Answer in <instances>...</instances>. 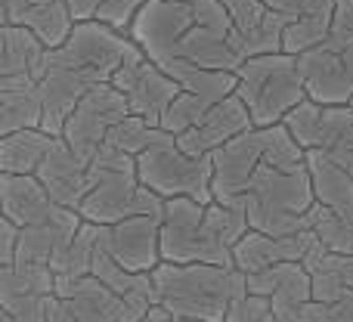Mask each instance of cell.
Wrapping results in <instances>:
<instances>
[{"label": "cell", "instance_id": "cell-6", "mask_svg": "<svg viewBox=\"0 0 353 322\" xmlns=\"http://www.w3.org/2000/svg\"><path fill=\"white\" fill-rule=\"evenodd\" d=\"M140 180L165 199L186 195L195 201H214V159L211 155H189L176 146V140L159 143L137 155Z\"/></svg>", "mask_w": 353, "mask_h": 322}, {"label": "cell", "instance_id": "cell-10", "mask_svg": "<svg viewBox=\"0 0 353 322\" xmlns=\"http://www.w3.org/2000/svg\"><path fill=\"white\" fill-rule=\"evenodd\" d=\"M112 84L128 97L134 115L149 118L152 124H161L165 109L174 103L176 93L183 90L159 62L149 59V56L143 53L140 43H134V50L124 56V62L118 66V72L112 74Z\"/></svg>", "mask_w": 353, "mask_h": 322}, {"label": "cell", "instance_id": "cell-5", "mask_svg": "<svg viewBox=\"0 0 353 322\" xmlns=\"http://www.w3.org/2000/svg\"><path fill=\"white\" fill-rule=\"evenodd\" d=\"M205 201L176 195L168 199L161 217V261L168 263H232V248L211 232Z\"/></svg>", "mask_w": 353, "mask_h": 322}, {"label": "cell", "instance_id": "cell-27", "mask_svg": "<svg viewBox=\"0 0 353 322\" xmlns=\"http://www.w3.org/2000/svg\"><path fill=\"white\" fill-rule=\"evenodd\" d=\"M168 74L189 93H199L208 103H220V99L236 93V72H220V68L192 66V62H174L165 68Z\"/></svg>", "mask_w": 353, "mask_h": 322}, {"label": "cell", "instance_id": "cell-19", "mask_svg": "<svg viewBox=\"0 0 353 322\" xmlns=\"http://www.w3.org/2000/svg\"><path fill=\"white\" fill-rule=\"evenodd\" d=\"M56 298H62L78 322H118L121 294L112 292L97 276H59L56 273Z\"/></svg>", "mask_w": 353, "mask_h": 322}, {"label": "cell", "instance_id": "cell-47", "mask_svg": "<svg viewBox=\"0 0 353 322\" xmlns=\"http://www.w3.org/2000/svg\"><path fill=\"white\" fill-rule=\"evenodd\" d=\"M140 322H176V319H174V313H168L161 304H155L152 310H149V316L140 319Z\"/></svg>", "mask_w": 353, "mask_h": 322}, {"label": "cell", "instance_id": "cell-16", "mask_svg": "<svg viewBox=\"0 0 353 322\" xmlns=\"http://www.w3.org/2000/svg\"><path fill=\"white\" fill-rule=\"evenodd\" d=\"M97 84H105V81L93 78L90 72H78V68L50 66L47 74L41 78V99H43L41 128L53 137H62V128H65L68 115L78 109V103Z\"/></svg>", "mask_w": 353, "mask_h": 322}, {"label": "cell", "instance_id": "cell-3", "mask_svg": "<svg viewBox=\"0 0 353 322\" xmlns=\"http://www.w3.org/2000/svg\"><path fill=\"white\" fill-rule=\"evenodd\" d=\"M242 201L248 208L251 230H261L267 236H294V232L313 230L316 195H313V180L307 164L294 170H282L261 161Z\"/></svg>", "mask_w": 353, "mask_h": 322}, {"label": "cell", "instance_id": "cell-2", "mask_svg": "<svg viewBox=\"0 0 353 322\" xmlns=\"http://www.w3.org/2000/svg\"><path fill=\"white\" fill-rule=\"evenodd\" d=\"M90 183L93 189L87 192L84 205H81V217L99 226L121 223L128 217H165L168 199L149 189L140 180L137 159L121 152L118 146L105 143L97 155L90 159Z\"/></svg>", "mask_w": 353, "mask_h": 322}, {"label": "cell", "instance_id": "cell-38", "mask_svg": "<svg viewBox=\"0 0 353 322\" xmlns=\"http://www.w3.org/2000/svg\"><path fill=\"white\" fill-rule=\"evenodd\" d=\"M270 313H273V301L263 298V294L248 292L239 301H232L223 322H267Z\"/></svg>", "mask_w": 353, "mask_h": 322}, {"label": "cell", "instance_id": "cell-11", "mask_svg": "<svg viewBox=\"0 0 353 322\" xmlns=\"http://www.w3.org/2000/svg\"><path fill=\"white\" fill-rule=\"evenodd\" d=\"M195 22L199 19H195L192 3H183V0H146L128 34L140 43L149 59H155L165 68L176 56L183 34Z\"/></svg>", "mask_w": 353, "mask_h": 322}, {"label": "cell", "instance_id": "cell-20", "mask_svg": "<svg viewBox=\"0 0 353 322\" xmlns=\"http://www.w3.org/2000/svg\"><path fill=\"white\" fill-rule=\"evenodd\" d=\"M0 208L3 217L19 226L41 223L56 201L50 199L47 186L37 174H0Z\"/></svg>", "mask_w": 353, "mask_h": 322}, {"label": "cell", "instance_id": "cell-46", "mask_svg": "<svg viewBox=\"0 0 353 322\" xmlns=\"http://www.w3.org/2000/svg\"><path fill=\"white\" fill-rule=\"evenodd\" d=\"M263 3H267L270 10H276V12H285V16H298V12H304L307 6L313 3V0H263Z\"/></svg>", "mask_w": 353, "mask_h": 322}, {"label": "cell", "instance_id": "cell-12", "mask_svg": "<svg viewBox=\"0 0 353 322\" xmlns=\"http://www.w3.org/2000/svg\"><path fill=\"white\" fill-rule=\"evenodd\" d=\"M99 245L134 273H152L161 263V217H128L99 226Z\"/></svg>", "mask_w": 353, "mask_h": 322}, {"label": "cell", "instance_id": "cell-36", "mask_svg": "<svg viewBox=\"0 0 353 322\" xmlns=\"http://www.w3.org/2000/svg\"><path fill=\"white\" fill-rule=\"evenodd\" d=\"M90 273L97 276L99 282H105V285H109L112 292H118V294L130 292V288L137 285V279H140V273L128 270L109 248H103V245H97V254H93V270H90Z\"/></svg>", "mask_w": 353, "mask_h": 322}, {"label": "cell", "instance_id": "cell-45", "mask_svg": "<svg viewBox=\"0 0 353 322\" xmlns=\"http://www.w3.org/2000/svg\"><path fill=\"white\" fill-rule=\"evenodd\" d=\"M329 263L338 270V273L344 276L347 288H353V251H347V254H338V251H329Z\"/></svg>", "mask_w": 353, "mask_h": 322}, {"label": "cell", "instance_id": "cell-22", "mask_svg": "<svg viewBox=\"0 0 353 322\" xmlns=\"http://www.w3.org/2000/svg\"><path fill=\"white\" fill-rule=\"evenodd\" d=\"M50 68V47L25 25H0V78L31 74L41 81Z\"/></svg>", "mask_w": 353, "mask_h": 322}, {"label": "cell", "instance_id": "cell-35", "mask_svg": "<svg viewBox=\"0 0 353 322\" xmlns=\"http://www.w3.org/2000/svg\"><path fill=\"white\" fill-rule=\"evenodd\" d=\"M53 294H0V322H47V307Z\"/></svg>", "mask_w": 353, "mask_h": 322}, {"label": "cell", "instance_id": "cell-44", "mask_svg": "<svg viewBox=\"0 0 353 322\" xmlns=\"http://www.w3.org/2000/svg\"><path fill=\"white\" fill-rule=\"evenodd\" d=\"M47 322H78V316L72 313V307L65 304L62 298H50V307H47Z\"/></svg>", "mask_w": 353, "mask_h": 322}, {"label": "cell", "instance_id": "cell-14", "mask_svg": "<svg viewBox=\"0 0 353 322\" xmlns=\"http://www.w3.org/2000/svg\"><path fill=\"white\" fill-rule=\"evenodd\" d=\"M214 159V199H239L245 195L254 170L263 161L261 128H251L248 134H239L236 140L223 143Z\"/></svg>", "mask_w": 353, "mask_h": 322}, {"label": "cell", "instance_id": "cell-32", "mask_svg": "<svg viewBox=\"0 0 353 322\" xmlns=\"http://www.w3.org/2000/svg\"><path fill=\"white\" fill-rule=\"evenodd\" d=\"M261 140H263V164H273V168L282 170H294L307 164V149L294 140L292 130L282 121L261 128Z\"/></svg>", "mask_w": 353, "mask_h": 322}, {"label": "cell", "instance_id": "cell-31", "mask_svg": "<svg viewBox=\"0 0 353 322\" xmlns=\"http://www.w3.org/2000/svg\"><path fill=\"white\" fill-rule=\"evenodd\" d=\"M56 294V270L50 263H6L0 267V294Z\"/></svg>", "mask_w": 353, "mask_h": 322}, {"label": "cell", "instance_id": "cell-43", "mask_svg": "<svg viewBox=\"0 0 353 322\" xmlns=\"http://www.w3.org/2000/svg\"><path fill=\"white\" fill-rule=\"evenodd\" d=\"M325 322H353V288H347L335 304H329V319Z\"/></svg>", "mask_w": 353, "mask_h": 322}, {"label": "cell", "instance_id": "cell-37", "mask_svg": "<svg viewBox=\"0 0 353 322\" xmlns=\"http://www.w3.org/2000/svg\"><path fill=\"white\" fill-rule=\"evenodd\" d=\"M310 276H313V301L335 304V301L347 292V282H344V276L329 263V254L323 257V263H319L316 270H310Z\"/></svg>", "mask_w": 353, "mask_h": 322}, {"label": "cell", "instance_id": "cell-9", "mask_svg": "<svg viewBox=\"0 0 353 322\" xmlns=\"http://www.w3.org/2000/svg\"><path fill=\"white\" fill-rule=\"evenodd\" d=\"M307 97L323 105L353 103V41L332 31L319 47L298 56Z\"/></svg>", "mask_w": 353, "mask_h": 322}, {"label": "cell", "instance_id": "cell-33", "mask_svg": "<svg viewBox=\"0 0 353 322\" xmlns=\"http://www.w3.org/2000/svg\"><path fill=\"white\" fill-rule=\"evenodd\" d=\"M214 103H208V99H201L199 93H189V90H180L174 97V103L165 109V115H161V128L168 130V134L180 137L186 134V130H192L195 124L201 121V118L208 115V109H211Z\"/></svg>", "mask_w": 353, "mask_h": 322}, {"label": "cell", "instance_id": "cell-7", "mask_svg": "<svg viewBox=\"0 0 353 322\" xmlns=\"http://www.w3.org/2000/svg\"><path fill=\"white\" fill-rule=\"evenodd\" d=\"M134 43L137 41L128 31H118L99 19H87L74 25L72 37L62 47L50 50V66L78 68V72H90L99 81H112Z\"/></svg>", "mask_w": 353, "mask_h": 322}, {"label": "cell", "instance_id": "cell-39", "mask_svg": "<svg viewBox=\"0 0 353 322\" xmlns=\"http://www.w3.org/2000/svg\"><path fill=\"white\" fill-rule=\"evenodd\" d=\"M146 0H99V10H97V19L118 31H130L134 25L137 12L143 10Z\"/></svg>", "mask_w": 353, "mask_h": 322}, {"label": "cell", "instance_id": "cell-40", "mask_svg": "<svg viewBox=\"0 0 353 322\" xmlns=\"http://www.w3.org/2000/svg\"><path fill=\"white\" fill-rule=\"evenodd\" d=\"M288 263H292V261H282V263H273V267L257 270V273H248V292L263 294V298H273L276 288H279L282 279H285Z\"/></svg>", "mask_w": 353, "mask_h": 322}, {"label": "cell", "instance_id": "cell-30", "mask_svg": "<svg viewBox=\"0 0 353 322\" xmlns=\"http://www.w3.org/2000/svg\"><path fill=\"white\" fill-rule=\"evenodd\" d=\"M205 220H208V226H211L214 236L223 239L230 248H236V245L242 242L245 232L251 230L248 208H245L242 195H239V199H214V201H208Z\"/></svg>", "mask_w": 353, "mask_h": 322}, {"label": "cell", "instance_id": "cell-4", "mask_svg": "<svg viewBox=\"0 0 353 322\" xmlns=\"http://www.w3.org/2000/svg\"><path fill=\"white\" fill-rule=\"evenodd\" d=\"M236 93L248 105L254 128L285 121L288 112L307 99L298 56L279 50V53H261L245 59L236 68Z\"/></svg>", "mask_w": 353, "mask_h": 322}, {"label": "cell", "instance_id": "cell-42", "mask_svg": "<svg viewBox=\"0 0 353 322\" xmlns=\"http://www.w3.org/2000/svg\"><path fill=\"white\" fill-rule=\"evenodd\" d=\"M332 31L353 41V0H335V25Z\"/></svg>", "mask_w": 353, "mask_h": 322}, {"label": "cell", "instance_id": "cell-21", "mask_svg": "<svg viewBox=\"0 0 353 322\" xmlns=\"http://www.w3.org/2000/svg\"><path fill=\"white\" fill-rule=\"evenodd\" d=\"M43 99L41 81L31 74H10L0 78V134H16L25 128H41Z\"/></svg>", "mask_w": 353, "mask_h": 322}, {"label": "cell", "instance_id": "cell-18", "mask_svg": "<svg viewBox=\"0 0 353 322\" xmlns=\"http://www.w3.org/2000/svg\"><path fill=\"white\" fill-rule=\"evenodd\" d=\"M316 242V232L304 230L294 236H267L261 230H248L242 242L232 248V263L242 273H257L263 267H273L282 261H304L307 248Z\"/></svg>", "mask_w": 353, "mask_h": 322}, {"label": "cell", "instance_id": "cell-26", "mask_svg": "<svg viewBox=\"0 0 353 322\" xmlns=\"http://www.w3.org/2000/svg\"><path fill=\"white\" fill-rule=\"evenodd\" d=\"M16 25H25V28H31L43 43H47L50 50H56V47H62V43L72 37L78 19L72 16V10H68L65 0H47V3L28 6V10L19 16Z\"/></svg>", "mask_w": 353, "mask_h": 322}, {"label": "cell", "instance_id": "cell-25", "mask_svg": "<svg viewBox=\"0 0 353 322\" xmlns=\"http://www.w3.org/2000/svg\"><path fill=\"white\" fill-rule=\"evenodd\" d=\"M332 25H335V0L310 3L304 12H298V16L288 22L282 50L292 56L307 53V50L319 47V43L332 34Z\"/></svg>", "mask_w": 353, "mask_h": 322}, {"label": "cell", "instance_id": "cell-15", "mask_svg": "<svg viewBox=\"0 0 353 322\" xmlns=\"http://www.w3.org/2000/svg\"><path fill=\"white\" fill-rule=\"evenodd\" d=\"M87 168H90V164L81 159L62 137H56L50 152H47V159H43V164L37 168V177L43 180V186H47L50 199H53L56 205L81 211L87 192L93 189Z\"/></svg>", "mask_w": 353, "mask_h": 322}, {"label": "cell", "instance_id": "cell-8", "mask_svg": "<svg viewBox=\"0 0 353 322\" xmlns=\"http://www.w3.org/2000/svg\"><path fill=\"white\" fill-rule=\"evenodd\" d=\"M128 115H130L128 97H124L112 81H105V84L93 87L78 103V109L68 115L65 128H62V140L90 164V159L105 146V140H109V130Z\"/></svg>", "mask_w": 353, "mask_h": 322}, {"label": "cell", "instance_id": "cell-1", "mask_svg": "<svg viewBox=\"0 0 353 322\" xmlns=\"http://www.w3.org/2000/svg\"><path fill=\"white\" fill-rule=\"evenodd\" d=\"M159 304L174 319L223 322L232 301L248 294V273L230 263H168L152 270Z\"/></svg>", "mask_w": 353, "mask_h": 322}, {"label": "cell", "instance_id": "cell-29", "mask_svg": "<svg viewBox=\"0 0 353 322\" xmlns=\"http://www.w3.org/2000/svg\"><path fill=\"white\" fill-rule=\"evenodd\" d=\"M97 245H99V223H90L84 220L81 230L74 232V239L59 251V254L50 261V267L56 270L59 276H90L93 270V254H97Z\"/></svg>", "mask_w": 353, "mask_h": 322}, {"label": "cell", "instance_id": "cell-48", "mask_svg": "<svg viewBox=\"0 0 353 322\" xmlns=\"http://www.w3.org/2000/svg\"><path fill=\"white\" fill-rule=\"evenodd\" d=\"M176 322H195V319H176Z\"/></svg>", "mask_w": 353, "mask_h": 322}, {"label": "cell", "instance_id": "cell-17", "mask_svg": "<svg viewBox=\"0 0 353 322\" xmlns=\"http://www.w3.org/2000/svg\"><path fill=\"white\" fill-rule=\"evenodd\" d=\"M81 223H84L81 211L56 205L41 223L22 226L16 261L19 263H50L74 239V232L81 230Z\"/></svg>", "mask_w": 353, "mask_h": 322}, {"label": "cell", "instance_id": "cell-28", "mask_svg": "<svg viewBox=\"0 0 353 322\" xmlns=\"http://www.w3.org/2000/svg\"><path fill=\"white\" fill-rule=\"evenodd\" d=\"M168 140H176V137L168 134L161 124H152L149 118H140L130 112L128 118H121V121L109 130V140L105 143H112V146H118L121 152L137 159V155H143L146 149L159 146V143H168Z\"/></svg>", "mask_w": 353, "mask_h": 322}, {"label": "cell", "instance_id": "cell-34", "mask_svg": "<svg viewBox=\"0 0 353 322\" xmlns=\"http://www.w3.org/2000/svg\"><path fill=\"white\" fill-rule=\"evenodd\" d=\"M285 124L292 130V137L301 143V146L310 152V149H319V124H323V103L307 97L304 103H298L292 112L285 115Z\"/></svg>", "mask_w": 353, "mask_h": 322}, {"label": "cell", "instance_id": "cell-41", "mask_svg": "<svg viewBox=\"0 0 353 322\" xmlns=\"http://www.w3.org/2000/svg\"><path fill=\"white\" fill-rule=\"evenodd\" d=\"M19 232H22V226L12 223L10 217L0 220V267H6V263H16Z\"/></svg>", "mask_w": 353, "mask_h": 322}, {"label": "cell", "instance_id": "cell-23", "mask_svg": "<svg viewBox=\"0 0 353 322\" xmlns=\"http://www.w3.org/2000/svg\"><path fill=\"white\" fill-rule=\"evenodd\" d=\"M307 170L313 180V195L323 208L335 214H353V174L323 149L307 152Z\"/></svg>", "mask_w": 353, "mask_h": 322}, {"label": "cell", "instance_id": "cell-24", "mask_svg": "<svg viewBox=\"0 0 353 322\" xmlns=\"http://www.w3.org/2000/svg\"><path fill=\"white\" fill-rule=\"evenodd\" d=\"M56 137L43 128H25L0 137V174H37Z\"/></svg>", "mask_w": 353, "mask_h": 322}, {"label": "cell", "instance_id": "cell-13", "mask_svg": "<svg viewBox=\"0 0 353 322\" xmlns=\"http://www.w3.org/2000/svg\"><path fill=\"white\" fill-rule=\"evenodd\" d=\"M251 128H254V118H251L248 105L242 103L239 93H232V97L214 103L211 109H208V115L201 118L192 130L176 137V146L189 155H211V152H217L223 143L236 140L239 134H248Z\"/></svg>", "mask_w": 353, "mask_h": 322}]
</instances>
